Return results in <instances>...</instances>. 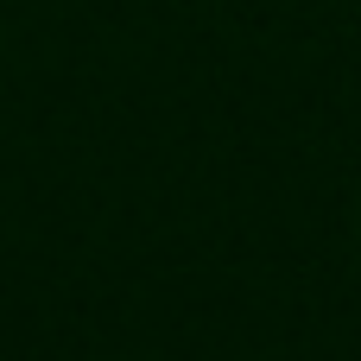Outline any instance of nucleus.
Listing matches in <instances>:
<instances>
[{
	"label": "nucleus",
	"mask_w": 361,
	"mask_h": 361,
	"mask_svg": "<svg viewBox=\"0 0 361 361\" xmlns=\"http://www.w3.org/2000/svg\"><path fill=\"white\" fill-rule=\"evenodd\" d=\"M355 235H361V216H355Z\"/></svg>",
	"instance_id": "obj_1"
}]
</instances>
